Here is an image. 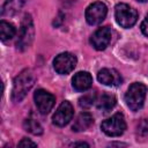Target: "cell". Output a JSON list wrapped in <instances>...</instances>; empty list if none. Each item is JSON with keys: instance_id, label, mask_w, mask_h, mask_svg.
Wrapping results in <instances>:
<instances>
[{"instance_id": "cell-1", "label": "cell", "mask_w": 148, "mask_h": 148, "mask_svg": "<svg viewBox=\"0 0 148 148\" xmlns=\"http://www.w3.org/2000/svg\"><path fill=\"white\" fill-rule=\"evenodd\" d=\"M35 83V75L31 69H23L13 82V90H12V101L17 103L21 102L28 91L32 88Z\"/></svg>"}, {"instance_id": "cell-2", "label": "cell", "mask_w": 148, "mask_h": 148, "mask_svg": "<svg viewBox=\"0 0 148 148\" xmlns=\"http://www.w3.org/2000/svg\"><path fill=\"white\" fill-rule=\"evenodd\" d=\"M146 92H147V87L143 83L140 82H134L132 83L126 94H125V102L126 105L132 110V111H138L143 106V102L146 98Z\"/></svg>"}, {"instance_id": "cell-3", "label": "cell", "mask_w": 148, "mask_h": 148, "mask_svg": "<svg viewBox=\"0 0 148 148\" xmlns=\"http://www.w3.org/2000/svg\"><path fill=\"white\" fill-rule=\"evenodd\" d=\"M34 34H35V29H34V23H32V18L29 14H25L22 23H21V28L18 31V38L16 42V47L20 51H23L25 49H28L34 39Z\"/></svg>"}, {"instance_id": "cell-4", "label": "cell", "mask_w": 148, "mask_h": 148, "mask_svg": "<svg viewBox=\"0 0 148 148\" xmlns=\"http://www.w3.org/2000/svg\"><path fill=\"white\" fill-rule=\"evenodd\" d=\"M114 17L117 23L123 28H131L138 20V12L127 3H118L114 8Z\"/></svg>"}, {"instance_id": "cell-5", "label": "cell", "mask_w": 148, "mask_h": 148, "mask_svg": "<svg viewBox=\"0 0 148 148\" xmlns=\"http://www.w3.org/2000/svg\"><path fill=\"white\" fill-rule=\"evenodd\" d=\"M102 131L109 136H119L126 130V121L121 113H116L101 124Z\"/></svg>"}, {"instance_id": "cell-6", "label": "cell", "mask_w": 148, "mask_h": 148, "mask_svg": "<svg viewBox=\"0 0 148 148\" xmlns=\"http://www.w3.org/2000/svg\"><path fill=\"white\" fill-rule=\"evenodd\" d=\"M76 57L69 52H62L58 54L53 60V68L58 74L65 75L71 73L76 66Z\"/></svg>"}, {"instance_id": "cell-7", "label": "cell", "mask_w": 148, "mask_h": 148, "mask_svg": "<svg viewBox=\"0 0 148 148\" xmlns=\"http://www.w3.org/2000/svg\"><path fill=\"white\" fill-rule=\"evenodd\" d=\"M106 14H108V8L105 3L101 1H96L87 7L86 20L90 25H96V24H99L105 18Z\"/></svg>"}, {"instance_id": "cell-8", "label": "cell", "mask_w": 148, "mask_h": 148, "mask_svg": "<svg viewBox=\"0 0 148 148\" xmlns=\"http://www.w3.org/2000/svg\"><path fill=\"white\" fill-rule=\"evenodd\" d=\"M34 99H35V103L37 105L38 111L42 114L49 113L56 103L54 96L44 89H38L34 95Z\"/></svg>"}, {"instance_id": "cell-9", "label": "cell", "mask_w": 148, "mask_h": 148, "mask_svg": "<svg viewBox=\"0 0 148 148\" xmlns=\"http://www.w3.org/2000/svg\"><path fill=\"white\" fill-rule=\"evenodd\" d=\"M111 37H112L111 28L102 27V28H98L92 34V36L90 37V43L94 49L102 51V50H105L106 46H109V44L111 42Z\"/></svg>"}, {"instance_id": "cell-10", "label": "cell", "mask_w": 148, "mask_h": 148, "mask_svg": "<svg viewBox=\"0 0 148 148\" xmlns=\"http://www.w3.org/2000/svg\"><path fill=\"white\" fill-rule=\"evenodd\" d=\"M73 114H74V110H73L72 104L68 101H64L58 106V109L56 110V112L52 117L53 124L59 126V127H62L72 120Z\"/></svg>"}, {"instance_id": "cell-11", "label": "cell", "mask_w": 148, "mask_h": 148, "mask_svg": "<svg viewBox=\"0 0 148 148\" xmlns=\"http://www.w3.org/2000/svg\"><path fill=\"white\" fill-rule=\"evenodd\" d=\"M97 80L105 86H111V87H117L121 84L123 77L119 74L118 71L113 68H103L97 73Z\"/></svg>"}, {"instance_id": "cell-12", "label": "cell", "mask_w": 148, "mask_h": 148, "mask_svg": "<svg viewBox=\"0 0 148 148\" xmlns=\"http://www.w3.org/2000/svg\"><path fill=\"white\" fill-rule=\"evenodd\" d=\"M73 88L76 91H86L92 84V77L88 72H79L72 80Z\"/></svg>"}, {"instance_id": "cell-13", "label": "cell", "mask_w": 148, "mask_h": 148, "mask_svg": "<svg viewBox=\"0 0 148 148\" xmlns=\"http://www.w3.org/2000/svg\"><path fill=\"white\" fill-rule=\"evenodd\" d=\"M92 124H94L92 116L89 112H82L75 119V121L72 126V130L74 132H82V131H86L87 128H89Z\"/></svg>"}, {"instance_id": "cell-14", "label": "cell", "mask_w": 148, "mask_h": 148, "mask_svg": "<svg viewBox=\"0 0 148 148\" xmlns=\"http://www.w3.org/2000/svg\"><path fill=\"white\" fill-rule=\"evenodd\" d=\"M116 102H117V99H116V97L113 95H111L109 92H104L98 98H96V106L99 110L106 112V111H109V110L114 108Z\"/></svg>"}, {"instance_id": "cell-15", "label": "cell", "mask_w": 148, "mask_h": 148, "mask_svg": "<svg viewBox=\"0 0 148 148\" xmlns=\"http://www.w3.org/2000/svg\"><path fill=\"white\" fill-rule=\"evenodd\" d=\"M22 5H23V0H6L5 5L2 6L1 14L3 16L14 15L15 13H17L20 10Z\"/></svg>"}, {"instance_id": "cell-16", "label": "cell", "mask_w": 148, "mask_h": 148, "mask_svg": "<svg viewBox=\"0 0 148 148\" xmlns=\"http://www.w3.org/2000/svg\"><path fill=\"white\" fill-rule=\"evenodd\" d=\"M15 34H16V29L12 23L6 22L3 20L0 22V37L2 42L12 39L15 36Z\"/></svg>"}, {"instance_id": "cell-17", "label": "cell", "mask_w": 148, "mask_h": 148, "mask_svg": "<svg viewBox=\"0 0 148 148\" xmlns=\"http://www.w3.org/2000/svg\"><path fill=\"white\" fill-rule=\"evenodd\" d=\"M23 127H24V130L27 132H29V133H31L34 135H40L43 133L42 125L35 119H30V118L25 119L23 121Z\"/></svg>"}, {"instance_id": "cell-18", "label": "cell", "mask_w": 148, "mask_h": 148, "mask_svg": "<svg viewBox=\"0 0 148 148\" xmlns=\"http://www.w3.org/2000/svg\"><path fill=\"white\" fill-rule=\"evenodd\" d=\"M94 103H96V95L95 94H86L79 99V104L81 108H90Z\"/></svg>"}, {"instance_id": "cell-19", "label": "cell", "mask_w": 148, "mask_h": 148, "mask_svg": "<svg viewBox=\"0 0 148 148\" xmlns=\"http://www.w3.org/2000/svg\"><path fill=\"white\" fill-rule=\"evenodd\" d=\"M138 133L139 134H146L148 133V118L142 119L139 124H138Z\"/></svg>"}, {"instance_id": "cell-20", "label": "cell", "mask_w": 148, "mask_h": 148, "mask_svg": "<svg viewBox=\"0 0 148 148\" xmlns=\"http://www.w3.org/2000/svg\"><path fill=\"white\" fill-rule=\"evenodd\" d=\"M17 146H18V147H36L37 145H36L35 142H32L31 140H29V139H27V138H23V139L18 142Z\"/></svg>"}, {"instance_id": "cell-21", "label": "cell", "mask_w": 148, "mask_h": 148, "mask_svg": "<svg viewBox=\"0 0 148 148\" xmlns=\"http://www.w3.org/2000/svg\"><path fill=\"white\" fill-rule=\"evenodd\" d=\"M141 31H142V34L145 35V36H147L148 37V15L145 17V20L142 21V23H141Z\"/></svg>"}, {"instance_id": "cell-22", "label": "cell", "mask_w": 148, "mask_h": 148, "mask_svg": "<svg viewBox=\"0 0 148 148\" xmlns=\"http://www.w3.org/2000/svg\"><path fill=\"white\" fill-rule=\"evenodd\" d=\"M71 146H72V147H89V145L86 143V142H74V143H72Z\"/></svg>"}, {"instance_id": "cell-23", "label": "cell", "mask_w": 148, "mask_h": 148, "mask_svg": "<svg viewBox=\"0 0 148 148\" xmlns=\"http://www.w3.org/2000/svg\"><path fill=\"white\" fill-rule=\"evenodd\" d=\"M139 2H146V1H148V0H138Z\"/></svg>"}]
</instances>
